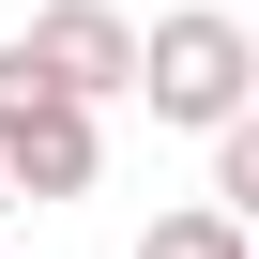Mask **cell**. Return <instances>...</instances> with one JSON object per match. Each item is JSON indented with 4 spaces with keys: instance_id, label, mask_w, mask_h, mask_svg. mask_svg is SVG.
<instances>
[{
    "instance_id": "1",
    "label": "cell",
    "mask_w": 259,
    "mask_h": 259,
    "mask_svg": "<svg viewBox=\"0 0 259 259\" xmlns=\"http://www.w3.org/2000/svg\"><path fill=\"white\" fill-rule=\"evenodd\" d=\"M138 92H153V122H244L259 107V31L229 16V0H198V16H153L138 31Z\"/></svg>"
},
{
    "instance_id": "2",
    "label": "cell",
    "mask_w": 259,
    "mask_h": 259,
    "mask_svg": "<svg viewBox=\"0 0 259 259\" xmlns=\"http://www.w3.org/2000/svg\"><path fill=\"white\" fill-rule=\"evenodd\" d=\"M107 138H92V107L31 76V46H0V183L16 198H92Z\"/></svg>"
},
{
    "instance_id": "3",
    "label": "cell",
    "mask_w": 259,
    "mask_h": 259,
    "mask_svg": "<svg viewBox=\"0 0 259 259\" xmlns=\"http://www.w3.org/2000/svg\"><path fill=\"white\" fill-rule=\"evenodd\" d=\"M16 46H31V76H46V92H76V107L138 92V31H122L107 0H46V16H31Z\"/></svg>"
},
{
    "instance_id": "4",
    "label": "cell",
    "mask_w": 259,
    "mask_h": 259,
    "mask_svg": "<svg viewBox=\"0 0 259 259\" xmlns=\"http://www.w3.org/2000/svg\"><path fill=\"white\" fill-rule=\"evenodd\" d=\"M213 213L259 244V107H244V122H213Z\"/></svg>"
},
{
    "instance_id": "5",
    "label": "cell",
    "mask_w": 259,
    "mask_h": 259,
    "mask_svg": "<svg viewBox=\"0 0 259 259\" xmlns=\"http://www.w3.org/2000/svg\"><path fill=\"white\" fill-rule=\"evenodd\" d=\"M138 259H244V229L198 198V213H153V229H138Z\"/></svg>"
},
{
    "instance_id": "6",
    "label": "cell",
    "mask_w": 259,
    "mask_h": 259,
    "mask_svg": "<svg viewBox=\"0 0 259 259\" xmlns=\"http://www.w3.org/2000/svg\"><path fill=\"white\" fill-rule=\"evenodd\" d=\"M0 213H16V183H0Z\"/></svg>"
},
{
    "instance_id": "7",
    "label": "cell",
    "mask_w": 259,
    "mask_h": 259,
    "mask_svg": "<svg viewBox=\"0 0 259 259\" xmlns=\"http://www.w3.org/2000/svg\"><path fill=\"white\" fill-rule=\"evenodd\" d=\"M244 259H259V244H244Z\"/></svg>"
}]
</instances>
